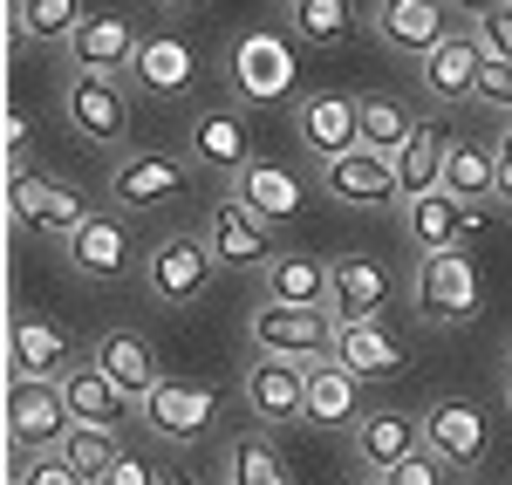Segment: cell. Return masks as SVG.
<instances>
[{
  "label": "cell",
  "mask_w": 512,
  "mask_h": 485,
  "mask_svg": "<svg viewBox=\"0 0 512 485\" xmlns=\"http://www.w3.org/2000/svg\"><path fill=\"white\" fill-rule=\"evenodd\" d=\"M7 212H14V226H28V233L76 240V226L89 219V199H82L76 185H62V178L21 171V178H7Z\"/></svg>",
  "instance_id": "obj_7"
},
{
  "label": "cell",
  "mask_w": 512,
  "mask_h": 485,
  "mask_svg": "<svg viewBox=\"0 0 512 485\" xmlns=\"http://www.w3.org/2000/svg\"><path fill=\"white\" fill-rule=\"evenodd\" d=\"M499 144H512V123H506V137H499Z\"/></svg>",
  "instance_id": "obj_50"
},
{
  "label": "cell",
  "mask_w": 512,
  "mask_h": 485,
  "mask_svg": "<svg viewBox=\"0 0 512 485\" xmlns=\"http://www.w3.org/2000/svg\"><path fill=\"white\" fill-rule=\"evenodd\" d=\"M294 130H301V144H308L321 164L349 158L355 144H362L355 96H342V89H315V96H301V110H294Z\"/></svg>",
  "instance_id": "obj_14"
},
{
  "label": "cell",
  "mask_w": 512,
  "mask_h": 485,
  "mask_svg": "<svg viewBox=\"0 0 512 485\" xmlns=\"http://www.w3.org/2000/svg\"><path fill=\"white\" fill-rule=\"evenodd\" d=\"M158 485H198V479H185V472H164V479Z\"/></svg>",
  "instance_id": "obj_47"
},
{
  "label": "cell",
  "mask_w": 512,
  "mask_h": 485,
  "mask_svg": "<svg viewBox=\"0 0 512 485\" xmlns=\"http://www.w3.org/2000/svg\"><path fill=\"white\" fill-rule=\"evenodd\" d=\"M499 199H512V144H499Z\"/></svg>",
  "instance_id": "obj_45"
},
{
  "label": "cell",
  "mask_w": 512,
  "mask_h": 485,
  "mask_svg": "<svg viewBox=\"0 0 512 485\" xmlns=\"http://www.w3.org/2000/svg\"><path fill=\"white\" fill-rule=\"evenodd\" d=\"M130 226H123V212H89L76 226V240H69V260H76V274L89 281H123L130 274Z\"/></svg>",
  "instance_id": "obj_22"
},
{
  "label": "cell",
  "mask_w": 512,
  "mask_h": 485,
  "mask_svg": "<svg viewBox=\"0 0 512 485\" xmlns=\"http://www.w3.org/2000/svg\"><path fill=\"white\" fill-rule=\"evenodd\" d=\"M69 404H62V383H35V376H14L7 390V438L14 458H41V451H62L69 438Z\"/></svg>",
  "instance_id": "obj_3"
},
{
  "label": "cell",
  "mask_w": 512,
  "mask_h": 485,
  "mask_svg": "<svg viewBox=\"0 0 512 485\" xmlns=\"http://www.w3.org/2000/svg\"><path fill=\"white\" fill-rule=\"evenodd\" d=\"M424 451V417H403V410H369L362 424H355V458H362V472L369 479H390L403 458H417Z\"/></svg>",
  "instance_id": "obj_18"
},
{
  "label": "cell",
  "mask_w": 512,
  "mask_h": 485,
  "mask_svg": "<svg viewBox=\"0 0 512 485\" xmlns=\"http://www.w3.org/2000/svg\"><path fill=\"white\" fill-rule=\"evenodd\" d=\"M185 151H192V164H205V171L239 178V171L253 164V130L239 117V103H205L192 117V130H185Z\"/></svg>",
  "instance_id": "obj_12"
},
{
  "label": "cell",
  "mask_w": 512,
  "mask_h": 485,
  "mask_svg": "<svg viewBox=\"0 0 512 485\" xmlns=\"http://www.w3.org/2000/svg\"><path fill=\"white\" fill-rule=\"evenodd\" d=\"M444 479H451V465H444V458H431V451H417V458H403L383 485H444Z\"/></svg>",
  "instance_id": "obj_41"
},
{
  "label": "cell",
  "mask_w": 512,
  "mask_h": 485,
  "mask_svg": "<svg viewBox=\"0 0 512 485\" xmlns=\"http://www.w3.org/2000/svg\"><path fill=\"white\" fill-rule=\"evenodd\" d=\"M444 158H451V130H444L437 117H417L410 144L396 151V185H403V205L444 192Z\"/></svg>",
  "instance_id": "obj_24"
},
{
  "label": "cell",
  "mask_w": 512,
  "mask_h": 485,
  "mask_svg": "<svg viewBox=\"0 0 512 485\" xmlns=\"http://www.w3.org/2000/svg\"><path fill=\"white\" fill-rule=\"evenodd\" d=\"M226 485H287V465H280L274 438H239L233 451H226Z\"/></svg>",
  "instance_id": "obj_37"
},
{
  "label": "cell",
  "mask_w": 512,
  "mask_h": 485,
  "mask_svg": "<svg viewBox=\"0 0 512 485\" xmlns=\"http://www.w3.org/2000/svg\"><path fill=\"white\" fill-rule=\"evenodd\" d=\"M62 458L76 465L89 485H103L110 479V465H117L123 451H117V431H96V424H69V438H62Z\"/></svg>",
  "instance_id": "obj_36"
},
{
  "label": "cell",
  "mask_w": 512,
  "mask_h": 485,
  "mask_svg": "<svg viewBox=\"0 0 512 485\" xmlns=\"http://www.w3.org/2000/svg\"><path fill=\"white\" fill-rule=\"evenodd\" d=\"M362 485H383V479H362Z\"/></svg>",
  "instance_id": "obj_51"
},
{
  "label": "cell",
  "mask_w": 512,
  "mask_h": 485,
  "mask_svg": "<svg viewBox=\"0 0 512 485\" xmlns=\"http://www.w3.org/2000/svg\"><path fill=\"white\" fill-rule=\"evenodd\" d=\"M89 363L103 369L110 383H117L130 404H144L151 390L164 383V369H158V349H151V335H137V328H110L96 349H89Z\"/></svg>",
  "instance_id": "obj_19"
},
{
  "label": "cell",
  "mask_w": 512,
  "mask_h": 485,
  "mask_svg": "<svg viewBox=\"0 0 512 485\" xmlns=\"http://www.w3.org/2000/svg\"><path fill=\"white\" fill-rule=\"evenodd\" d=\"M458 14H472V21H485V14H499V7H512V0H451Z\"/></svg>",
  "instance_id": "obj_44"
},
{
  "label": "cell",
  "mask_w": 512,
  "mask_h": 485,
  "mask_svg": "<svg viewBox=\"0 0 512 485\" xmlns=\"http://www.w3.org/2000/svg\"><path fill=\"white\" fill-rule=\"evenodd\" d=\"M376 35L390 41L396 55H417V62H431L444 41L458 35V7L451 0H376Z\"/></svg>",
  "instance_id": "obj_9"
},
{
  "label": "cell",
  "mask_w": 512,
  "mask_h": 485,
  "mask_svg": "<svg viewBox=\"0 0 512 485\" xmlns=\"http://www.w3.org/2000/svg\"><path fill=\"white\" fill-rule=\"evenodd\" d=\"M424 69V89H431L437 103H458V96H478V76H485V48H478L472 28H458V35L437 48L431 62H417Z\"/></svg>",
  "instance_id": "obj_28"
},
{
  "label": "cell",
  "mask_w": 512,
  "mask_h": 485,
  "mask_svg": "<svg viewBox=\"0 0 512 485\" xmlns=\"http://www.w3.org/2000/svg\"><path fill=\"white\" fill-rule=\"evenodd\" d=\"M226 69H233L239 103H280V96H294V41L253 28V35L233 41Z\"/></svg>",
  "instance_id": "obj_10"
},
{
  "label": "cell",
  "mask_w": 512,
  "mask_h": 485,
  "mask_svg": "<svg viewBox=\"0 0 512 485\" xmlns=\"http://www.w3.org/2000/svg\"><path fill=\"white\" fill-rule=\"evenodd\" d=\"M205 246H212V260H226V267H274V226L260 219V212H246L239 199H219L212 205V219H205Z\"/></svg>",
  "instance_id": "obj_15"
},
{
  "label": "cell",
  "mask_w": 512,
  "mask_h": 485,
  "mask_svg": "<svg viewBox=\"0 0 512 485\" xmlns=\"http://www.w3.org/2000/svg\"><path fill=\"white\" fill-rule=\"evenodd\" d=\"M287 14H294V35L308 41V48H342L355 35L349 0H294Z\"/></svg>",
  "instance_id": "obj_35"
},
{
  "label": "cell",
  "mask_w": 512,
  "mask_h": 485,
  "mask_svg": "<svg viewBox=\"0 0 512 485\" xmlns=\"http://www.w3.org/2000/svg\"><path fill=\"white\" fill-rule=\"evenodd\" d=\"M7 356H14V376H35V383H62V376L82 363L76 342H69L55 322H41V315H21V322H14Z\"/></svg>",
  "instance_id": "obj_23"
},
{
  "label": "cell",
  "mask_w": 512,
  "mask_h": 485,
  "mask_svg": "<svg viewBox=\"0 0 512 485\" xmlns=\"http://www.w3.org/2000/svg\"><path fill=\"white\" fill-rule=\"evenodd\" d=\"M472 35H478V48H485V62H512V7L472 21Z\"/></svg>",
  "instance_id": "obj_39"
},
{
  "label": "cell",
  "mask_w": 512,
  "mask_h": 485,
  "mask_svg": "<svg viewBox=\"0 0 512 485\" xmlns=\"http://www.w3.org/2000/svg\"><path fill=\"white\" fill-rule=\"evenodd\" d=\"M62 404H69V417H76V424H96V431H117L123 417H130V397H123V390L96 363H89V356L62 376Z\"/></svg>",
  "instance_id": "obj_27"
},
{
  "label": "cell",
  "mask_w": 512,
  "mask_h": 485,
  "mask_svg": "<svg viewBox=\"0 0 512 485\" xmlns=\"http://www.w3.org/2000/svg\"><path fill=\"white\" fill-rule=\"evenodd\" d=\"M246 328H253V349L280 356V363H328L335 335H342L328 308H280V301H260Z\"/></svg>",
  "instance_id": "obj_2"
},
{
  "label": "cell",
  "mask_w": 512,
  "mask_h": 485,
  "mask_svg": "<svg viewBox=\"0 0 512 485\" xmlns=\"http://www.w3.org/2000/svg\"><path fill=\"white\" fill-rule=\"evenodd\" d=\"M212 246H205V233H164L151 253H144V287L158 294L164 308H185V301H198L205 287H212Z\"/></svg>",
  "instance_id": "obj_4"
},
{
  "label": "cell",
  "mask_w": 512,
  "mask_h": 485,
  "mask_svg": "<svg viewBox=\"0 0 512 485\" xmlns=\"http://www.w3.org/2000/svg\"><path fill=\"white\" fill-rule=\"evenodd\" d=\"M465 233H472V205H458L451 192H431V199L403 205V240L410 253H465Z\"/></svg>",
  "instance_id": "obj_20"
},
{
  "label": "cell",
  "mask_w": 512,
  "mask_h": 485,
  "mask_svg": "<svg viewBox=\"0 0 512 485\" xmlns=\"http://www.w3.org/2000/svg\"><path fill=\"white\" fill-rule=\"evenodd\" d=\"M410 301H417V315L431 328L478 322L485 281H478L472 253H424V260H417V281H410Z\"/></svg>",
  "instance_id": "obj_1"
},
{
  "label": "cell",
  "mask_w": 512,
  "mask_h": 485,
  "mask_svg": "<svg viewBox=\"0 0 512 485\" xmlns=\"http://www.w3.org/2000/svg\"><path fill=\"white\" fill-rule=\"evenodd\" d=\"M137 41H144V35H130V21H123V14H110V7H89V21H82L76 41H69L76 76H130Z\"/></svg>",
  "instance_id": "obj_17"
},
{
  "label": "cell",
  "mask_w": 512,
  "mask_h": 485,
  "mask_svg": "<svg viewBox=\"0 0 512 485\" xmlns=\"http://www.w3.org/2000/svg\"><path fill=\"white\" fill-rule=\"evenodd\" d=\"M444 192L458 205L499 199V151H485V144H451V158H444Z\"/></svg>",
  "instance_id": "obj_32"
},
{
  "label": "cell",
  "mask_w": 512,
  "mask_h": 485,
  "mask_svg": "<svg viewBox=\"0 0 512 485\" xmlns=\"http://www.w3.org/2000/svg\"><path fill=\"white\" fill-rule=\"evenodd\" d=\"M198 76V55L178 35H144L137 41V62H130V82L144 96H185Z\"/></svg>",
  "instance_id": "obj_26"
},
{
  "label": "cell",
  "mask_w": 512,
  "mask_h": 485,
  "mask_svg": "<svg viewBox=\"0 0 512 485\" xmlns=\"http://www.w3.org/2000/svg\"><path fill=\"white\" fill-rule=\"evenodd\" d=\"M478 103L499 110V117L512 123V62H485V76H478Z\"/></svg>",
  "instance_id": "obj_40"
},
{
  "label": "cell",
  "mask_w": 512,
  "mask_h": 485,
  "mask_svg": "<svg viewBox=\"0 0 512 485\" xmlns=\"http://www.w3.org/2000/svg\"><path fill=\"white\" fill-rule=\"evenodd\" d=\"M233 199L246 205V212H260L267 226H280V219H294V212H301V178H294L287 164L253 158V164L233 178Z\"/></svg>",
  "instance_id": "obj_29"
},
{
  "label": "cell",
  "mask_w": 512,
  "mask_h": 485,
  "mask_svg": "<svg viewBox=\"0 0 512 485\" xmlns=\"http://www.w3.org/2000/svg\"><path fill=\"white\" fill-rule=\"evenodd\" d=\"M321 185H328V199H342V205H396L403 199L396 158H376V151H362V144H355L349 158L321 164Z\"/></svg>",
  "instance_id": "obj_21"
},
{
  "label": "cell",
  "mask_w": 512,
  "mask_h": 485,
  "mask_svg": "<svg viewBox=\"0 0 512 485\" xmlns=\"http://www.w3.org/2000/svg\"><path fill=\"white\" fill-rule=\"evenodd\" d=\"M239 397L260 424H294L308 417V363H280V356H260V363L239 376Z\"/></svg>",
  "instance_id": "obj_13"
},
{
  "label": "cell",
  "mask_w": 512,
  "mask_h": 485,
  "mask_svg": "<svg viewBox=\"0 0 512 485\" xmlns=\"http://www.w3.org/2000/svg\"><path fill=\"white\" fill-rule=\"evenodd\" d=\"M219 404H226V390H212V383H158V390L137 404V417H144V431H151L158 445H192V438L212 431Z\"/></svg>",
  "instance_id": "obj_6"
},
{
  "label": "cell",
  "mask_w": 512,
  "mask_h": 485,
  "mask_svg": "<svg viewBox=\"0 0 512 485\" xmlns=\"http://www.w3.org/2000/svg\"><path fill=\"white\" fill-rule=\"evenodd\" d=\"M14 7H21V0H14Z\"/></svg>",
  "instance_id": "obj_52"
},
{
  "label": "cell",
  "mask_w": 512,
  "mask_h": 485,
  "mask_svg": "<svg viewBox=\"0 0 512 485\" xmlns=\"http://www.w3.org/2000/svg\"><path fill=\"white\" fill-rule=\"evenodd\" d=\"M355 117H362V151H376V158H396L417 130V117L396 96H355Z\"/></svg>",
  "instance_id": "obj_33"
},
{
  "label": "cell",
  "mask_w": 512,
  "mask_h": 485,
  "mask_svg": "<svg viewBox=\"0 0 512 485\" xmlns=\"http://www.w3.org/2000/svg\"><path fill=\"white\" fill-rule=\"evenodd\" d=\"M328 294H335V260H321V253H274L267 301H280V308H328Z\"/></svg>",
  "instance_id": "obj_25"
},
{
  "label": "cell",
  "mask_w": 512,
  "mask_h": 485,
  "mask_svg": "<svg viewBox=\"0 0 512 485\" xmlns=\"http://www.w3.org/2000/svg\"><path fill=\"white\" fill-rule=\"evenodd\" d=\"M301 424H362V383H355L349 369L335 363H308V417Z\"/></svg>",
  "instance_id": "obj_30"
},
{
  "label": "cell",
  "mask_w": 512,
  "mask_h": 485,
  "mask_svg": "<svg viewBox=\"0 0 512 485\" xmlns=\"http://www.w3.org/2000/svg\"><path fill=\"white\" fill-rule=\"evenodd\" d=\"M82 21H89L82 0H21L14 7V35H28V41H76Z\"/></svg>",
  "instance_id": "obj_34"
},
{
  "label": "cell",
  "mask_w": 512,
  "mask_h": 485,
  "mask_svg": "<svg viewBox=\"0 0 512 485\" xmlns=\"http://www.w3.org/2000/svg\"><path fill=\"white\" fill-rule=\"evenodd\" d=\"M424 451L444 458L451 472H478L485 451H492V417L472 404V397H437L424 410Z\"/></svg>",
  "instance_id": "obj_5"
},
{
  "label": "cell",
  "mask_w": 512,
  "mask_h": 485,
  "mask_svg": "<svg viewBox=\"0 0 512 485\" xmlns=\"http://www.w3.org/2000/svg\"><path fill=\"white\" fill-rule=\"evenodd\" d=\"M192 185V151H130V158L110 171V199L123 212H151V205H171Z\"/></svg>",
  "instance_id": "obj_8"
},
{
  "label": "cell",
  "mask_w": 512,
  "mask_h": 485,
  "mask_svg": "<svg viewBox=\"0 0 512 485\" xmlns=\"http://www.w3.org/2000/svg\"><path fill=\"white\" fill-rule=\"evenodd\" d=\"M506 410H512V349H506Z\"/></svg>",
  "instance_id": "obj_48"
},
{
  "label": "cell",
  "mask_w": 512,
  "mask_h": 485,
  "mask_svg": "<svg viewBox=\"0 0 512 485\" xmlns=\"http://www.w3.org/2000/svg\"><path fill=\"white\" fill-rule=\"evenodd\" d=\"M164 14H192V7H205V0H158Z\"/></svg>",
  "instance_id": "obj_46"
},
{
  "label": "cell",
  "mask_w": 512,
  "mask_h": 485,
  "mask_svg": "<svg viewBox=\"0 0 512 485\" xmlns=\"http://www.w3.org/2000/svg\"><path fill=\"white\" fill-rule=\"evenodd\" d=\"M21 171H28V117L7 110V178H21Z\"/></svg>",
  "instance_id": "obj_42"
},
{
  "label": "cell",
  "mask_w": 512,
  "mask_h": 485,
  "mask_svg": "<svg viewBox=\"0 0 512 485\" xmlns=\"http://www.w3.org/2000/svg\"><path fill=\"white\" fill-rule=\"evenodd\" d=\"M14 472H21V485H89V479L76 472V465L62 458V451H41V458H21Z\"/></svg>",
  "instance_id": "obj_38"
},
{
  "label": "cell",
  "mask_w": 512,
  "mask_h": 485,
  "mask_svg": "<svg viewBox=\"0 0 512 485\" xmlns=\"http://www.w3.org/2000/svg\"><path fill=\"white\" fill-rule=\"evenodd\" d=\"M335 363L349 369L355 383H369V376L403 369V349H396V335L383 322H349L342 335H335Z\"/></svg>",
  "instance_id": "obj_31"
},
{
  "label": "cell",
  "mask_w": 512,
  "mask_h": 485,
  "mask_svg": "<svg viewBox=\"0 0 512 485\" xmlns=\"http://www.w3.org/2000/svg\"><path fill=\"white\" fill-rule=\"evenodd\" d=\"M383 308H396V274L376 253H349L335 260V294H328V315L335 328L349 322H383Z\"/></svg>",
  "instance_id": "obj_11"
},
{
  "label": "cell",
  "mask_w": 512,
  "mask_h": 485,
  "mask_svg": "<svg viewBox=\"0 0 512 485\" xmlns=\"http://www.w3.org/2000/svg\"><path fill=\"white\" fill-rule=\"evenodd\" d=\"M7 485H21V472H7Z\"/></svg>",
  "instance_id": "obj_49"
},
{
  "label": "cell",
  "mask_w": 512,
  "mask_h": 485,
  "mask_svg": "<svg viewBox=\"0 0 512 485\" xmlns=\"http://www.w3.org/2000/svg\"><path fill=\"white\" fill-rule=\"evenodd\" d=\"M69 123L82 144H123L130 137V96L117 76H76L69 82Z\"/></svg>",
  "instance_id": "obj_16"
},
{
  "label": "cell",
  "mask_w": 512,
  "mask_h": 485,
  "mask_svg": "<svg viewBox=\"0 0 512 485\" xmlns=\"http://www.w3.org/2000/svg\"><path fill=\"white\" fill-rule=\"evenodd\" d=\"M158 479H164V472H151L137 451H123L117 465H110V479H103V485H158Z\"/></svg>",
  "instance_id": "obj_43"
}]
</instances>
